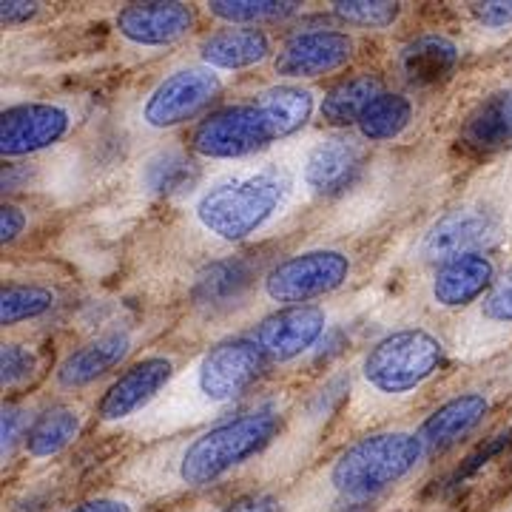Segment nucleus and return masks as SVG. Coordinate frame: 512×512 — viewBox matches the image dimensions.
Here are the masks:
<instances>
[{"instance_id":"obj_18","label":"nucleus","mask_w":512,"mask_h":512,"mask_svg":"<svg viewBox=\"0 0 512 512\" xmlns=\"http://www.w3.org/2000/svg\"><path fill=\"white\" fill-rule=\"evenodd\" d=\"M461 143L476 154L512 146V89L490 94L461 128Z\"/></svg>"},{"instance_id":"obj_29","label":"nucleus","mask_w":512,"mask_h":512,"mask_svg":"<svg viewBox=\"0 0 512 512\" xmlns=\"http://www.w3.org/2000/svg\"><path fill=\"white\" fill-rule=\"evenodd\" d=\"M0 370H3V387H20L23 382H29L37 370L35 350L26 345H3Z\"/></svg>"},{"instance_id":"obj_11","label":"nucleus","mask_w":512,"mask_h":512,"mask_svg":"<svg viewBox=\"0 0 512 512\" xmlns=\"http://www.w3.org/2000/svg\"><path fill=\"white\" fill-rule=\"evenodd\" d=\"M328 316L316 305H291L271 313L256 328L254 342L271 362H293L322 339Z\"/></svg>"},{"instance_id":"obj_33","label":"nucleus","mask_w":512,"mask_h":512,"mask_svg":"<svg viewBox=\"0 0 512 512\" xmlns=\"http://www.w3.org/2000/svg\"><path fill=\"white\" fill-rule=\"evenodd\" d=\"M23 228H26V214L18 205H3L0 208V239H3V245L15 242L23 234Z\"/></svg>"},{"instance_id":"obj_24","label":"nucleus","mask_w":512,"mask_h":512,"mask_svg":"<svg viewBox=\"0 0 512 512\" xmlns=\"http://www.w3.org/2000/svg\"><path fill=\"white\" fill-rule=\"evenodd\" d=\"M83 427V416L74 407H52L46 413H40L32 421V430L23 441L26 453L32 458H52L57 453H63Z\"/></svg>"},{"instance_id":"obj_34","label":"nucleus","mask_w":512,"mask_h":512,"mask_svg":"<svg viewBox=\"0 0 512 512\" xmlns=\"http://www.w3.org/2000/svg\"><path fill=\"white\" fill-rule=\"evenodd\" d=\"M222 512H279V501L271 493H251L237 498Z\"/></svg>"},{"instance_id":"obj_5","label":"nucleus","mask_w":512,"mask_h":512,"mask_svg":"<svg viewBox=\"0 0 512 512\" xmlns=\"http://www.w3.org/2000/svg\"><path fill=\"white\" fill-rule=\"evenodd\" d=\"M444 345L421 328L396 330L367 350L362 379L370 390L384 396H402L439 373Z\"/></svg>"},{"instance_id":"obj_28","label":"nucleus","mask_w":512,"mask_h":512,"mask_svg":"<svg viewBox=\"0 0 512 512\" xmlns=\"http://www.w3.org/2000/svg\"><path fill=\"white\" fill-rule=\"evenodd\" d=\"M333 12L353 26H367V29H384L399 18V3H382V0H342L333 3Z\"/></svg>"},{"instance_id":"obj_25","label":"nucleus","mask_w":512,"mask_h":512,"mask_svg":"<svg viewBox=\"0 0 512 512\" xmlns=\"http://www.w3.org/2000/svg\"><path fill=\"white\" fill-rule=\"evenodd\" d=\"M413 120V103L404 94L382 92L362 114V120L356 123L359 134L370 143H387L393 137H399L404 128Z\"/></svg>"},{"instance_id":"obj_6","label":"nucleus","mask_w":512,"mask_h":512,"mask_svg":"<svg viewBox=\"0 0 512 512\" xmlns=\"http://www.w3.org/2000/svg\"><path fill=\"white\" fill-rule=\"evenodd\" d=\"M265 353L254 339H225L208 350L191 376V404L214 410L239 399L259 379Z\"/></svg>"},{"instance_id":"obj_13","label":"nucleus","mask_w":512,"mask_h":512,"mask_svg":"<svg viewBox=\"0 0 512 512\" xmlns=\"http://www.w3.org/2000/svg\"><path fill=\"white\" fill-rule=\"evenodd\" d=\"M191 26L194 12L183 3H131L117 15V32L134 46H168Z\"/></svg>"},{"instance_id":"obj_19","label":"nucleus","mask_w":512,"mask_h":512,"mask_svg":"<svg viewBox=\"0 0 512 512\" xmlns=\"http://www.w3.org/2000/svg\"><path fill=\"white\" fill-rule=\"evenodd\" d=\"M271 52L268 35L259 29H222L205 37L200 46V57L208 69L220 72H239L262 63Z\"/></svg>"},{"instance_id":"obj_3","label":"nucleus","mask_w":512,"mask_h":512,"mask_svg":"<svg viewBox=\"0 0 512 512\" xmlns=\"http://www.w3.org/2000/svg\"><path fill=\"white\" fill-rule=\"evenodd\" d=\"M279 427L282 413L274 404H262L242 416L214 424L183 447L177 458V481L188 490H200L220 481L248 458L259 456L276 439Z\"/></svg>"},{"instance_id":"obj_35","label":"nucleus","mask_w":512,"mask_h":512,"mask_svg":"<svg viewBox=\"0 0 512 512\" xmlns=\"http://www.w3.org/2000/svg\"><path fill=\"white\" fill-rule=\"evenodd\" d=\"M40 12V3H20V0H9L3 3L0 9V18H3V26H23L29 20L35 18Z\"/></svg>"},{"instance_id":"obj_23","label":"nucleus","mask_w":512,"mask_h":512,"mask_svg":"<svg viewBox=\"0 0 512 512\" xmlns=\"http://www.w3.org/2000/svg\"><path fill=\"white\" fill-rule=\"evenodd\" d=\"M382 80L376 74H356L350 80H342L339 86H333L322 106L319 114L328 126H350V123H359L367 106L382 94Z\"/></svg>"},{"instance_id":"obj_26","label":"nucleus","mask_w":512,"mask_h":512,"mask_svg":"<svg viewBox=\"0 0 512 512\" xmlns=\"http://www.w3.org/2000/svg\"><path fill=\"white\" fill-rule=\"evenodd\" d=\"M55 296L37 285H9L0 293V322L3 328H12L26 319H37L46 311H52Z\"/></svg>"},{"instance_id":"obj_12","label":"nucleus","mask_w":512,"mask_h":512,"mask_svg":"<svg viewBox=\"0 0 512 512\" xmlns=\"http://www.w3.org/2000/svg\"><path fill=\"white\" fill-rule=\"evenodd\" d=\"M353 57V40L345 32L333 29H313L288 37L274 60L276 74L302 80V77H322V74L342 69Z\"/></svg>"},{"instance_id":"obj_36","label":"nucleus","mask_w":512,"mask_h":512,"mask_svg":"<svg viewBox=\"0 0 512 512\" xmlns=\"http://www.w3.org/2000/svg\"><path fill=\"white\" fill-rule=\"evenodd\" d=\"M69 512H134L128 507L126 501H120V498H89V501H83V504H77L74 510Z\"/></svg>"},{"instance_id":"obj_8","label":"nucleus","mask_w":512,"mask_h":512,"mask_svg":"<svg viewBox=\"0 0 512 512\" xmlns=\"http://www.w3.org/2000/svg\"><path fill=\"white\" fill-rule=\"evenodd\" d=\"M222 92L214 69H177L148 94L143 103V123L151 128H174L200 117Z\"/></svg>"},{"instance_id":"obj_2","label":"nucleus","mask_w":512,"mask_h":512,"mask_svg":"<svg viewBox=\"0 0 512 512\" xmlns=\"http://www.w3.org/2000/svg\"><path fill=\"white\" fill-rule=\"evenodd\" d=\"M288 194L291 180L279 168L239 171L208 185L197 197L194 214L211 237L239 242L274 220Z\"/></svg>"},{"instance_id":"obj_16","label":"nucleus","mask_w":512,"mask_h":512,"mask_svg":"<svg viewBox=\"0 0 512 512\" xmlns=\"http://www.w3.org/2000/svg\"><path fill=\"white\" fill-rule=\"evenodd\" d=\"M487 413H490V399L484 393H461L456 399L444 402L421 424L419 439L424 444V453L447 450L461 439H467Z\"/></svg>"},{"instance_id":"obj_17","label":"nucleus","mask_w":512,"mask_h":512,"mask_svg":"<svg viewBox=\"0 0 512 512\" xmlns=\"http://www.w3.org/2000/svg\"><path fill=\"white\" fill-rule=\"evenodd\" d=\"M128 350H131V339L123 330L97 336L94 342L77 348L60 362V367H57V384L66 387V390L86 387L94 379H100L103 373H109L114 365H120L126 359Z\"/></svg>"},{"instance_id":"obj_1","label":"nucleus","mask_w":512,"mask_h":512,"mask_svg":"<svg viewBox=\"0 0 512 512\" xmlns=\"http://www.w3.org/2000/svg\"><path fill=\"white\" fill-rule=\"evenodd\" d=\"M313 94L299 86H274L248 103L214 111L191 134V151L205 160H237L285 140L311 120Z\"/></svg>"},{"instance_id":"obj_9","label":"nucleus","mask_w":512,"mask_h":512,"mask_svg":"<svg viewBox=\"0 0 512 512\" xmlns=\"http://www.w3.org/2000/svg\"><path fill=\"white\" fill-rule=\"evenodd\" d=\"M72 128V114L57 103H20L0 117V154L15 160L60 143Z\"/></svg>"},{"instance_id":"obj_27","label":"nucleus","mask_w":512,"mask_h":512,"mask_svg":"<svg viewBox=\"0 0 512 512\" xmlns=\"http://www.w3.org/2000/svg\"><path fill=\"white\" fill-rule=\"evenodd\" d=\"M299 3H279V0H214L208 3V15L228 20V23H262V20H282L293 15Z\"/></svg>"},{"instance_id":"obj_31","label":"nucleus","mask_w":512,"mask_h":512,"mask_svg":"<svg viewBox=\"0 0 512 512\" xmlns=\"http://www.w3.org/2000/svg\"><path fill=\"white\" fill-rule=\"evenodd\" d=\"M29 430H32V424H29V413L23 407L18 404L3 407V458L12 456L18 441H26Z\"/></svg>"},{"instance_id":"obj_14","label":"nucleus","mask_w":512,"mask_h":512,"mask_svg":"<svg viewBox=\"0 0 512 512\" xmlns=\"http://www.w3.org/2000/svg\"><path fill=\"white\" fill-rule=\"evenodd\" d=\"M362 171V148L345 137H328L311 148L302 165V180L319 197H336Z\"/></svg>"},{"instance_id":"obj_10","label":"nucleus","mask_w":512,"mask_h":512,"mask_svg":"<svg viewBox=\"0 0 512 512\" xmlns=\"http://www.w3.org/2000/svg\"><path fill=\"white\" fill-rule=\"evenodd\" d=\"M174 379V362L168 356H148L128 367L123 376H117L111 387L97 402V416L106 424H120V421L137 416L146 410L163 393L168 382Z\"/></svg>"},{"instance_id":"obj_22","label":"nucleus","mask_w":512,"mask_h":512,"mask_svg":"<svg viewBox=\"0 0 512 512\" xmlns=\"http://www.w3.org/2000/svg\"><path fill=\"white\" fill-rule=\"evenodd\" d=\"M254 262L245 256L234 259H222L217 265H211L194 285V302L202 308H228L231 302H237L242 293L248 291L251 279H254Z\"/></svg>"},{"instance_id":"obj_21","label":"nucleus","mask_w":512,"mask_h":512,"mask_svg":"<svg viewBox=\"0 0 512 512\" xmlns=\"http://www.w3.org/2000/svg\"><path fill=\"white\" fill-rule=\"evenodd\" d=\"M197 180L200 165L180 148H163L151 154L140 171V183L151 197H180L188 188H194Z\"/></svg>"},{"instance_id":"obj_20","label":"nucleus","mask_w":512,"mask_h":512,"mask_svg":"<svg viewBox=\"0 0 512 512\" xmlns=\"http://www.w3.org/2000/svg\"><path fill=\"white\" fill-rule=\"evenodd\" d=\"M399 66L413 86H433L458 66V46L450 37L424 35L404 46Z\"/></svg>"},{"instance_id":"obj_4","label":"nucleus","mask_w":512,"mask_h":512,"mask_svg":"<svg viewBox=\"0 0 512 512\" xmlns=\"http://www.w3.org/2000/svg\"><path fill=\"white\" fill-rule=\"evenodd\" d=\"M424 458L419 433H376L356 441L330 464L328 484L345 501H370L407 478Z\"/></svg>"},{"instance_id":"obj_30","label":"nucleus","mask_w":512,"mask_h":512,"mask_svg":"<svg viewBox=\"0 0 512 512\" xmlns=\"http://www.w3.org/2000/svg\"><path fill=\"white\" fill-rule=\"evenodd\" d=\"M481 319L501 328H512V268L495 285L481 302Z\"/></svg>"},{"instance_id":"obj_32","label":"nucleus","mask_w":512,"mask_h":512,"mask_svg":"<svg viewBox=\"0 0 512 512\" xmlns=\"http://www.w3.org/2000/svg\"><path fill=\"white\" fill-rule=\"evenodd\" d=\"M473 15L481 26L490 29H504L512 23V3L504 0H493V3H473Z\"/></svg>"},{"instance_id":"obj_15","label":"nucleus","mask_w":512,"mask_h":512,"mask_svg":"<svg viewBox=\"0 0 512 512\" xmlns=\"http://www.w3.org/2000/svg\"><path fill=\"white\" fill-rule=\"evenodd\" d=\"M495 285V265L487 254H461L441 262L433 276V299L441 308H464Z\"/></svg>"},{"instance_id":"obj_7","label":"nucleus","mask_w":512,"mask_h":512,"mask_svg":"<svg viewBox=\"0 0 512 512\" xmlns=\"http://www.w3.org/2000/svg\"><path fill=\"white\" fill-rule=\"evenodd\" d=\"M350 276V259L342 251H305L279 262L265 276V296L285 308L311 302L316 296L342 288Z\"/></svg>"}]
</instances>
